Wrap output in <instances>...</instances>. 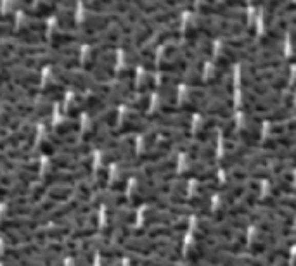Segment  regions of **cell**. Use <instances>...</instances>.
I'll return each mask as SVG.
<instances>
[{"instance_id":"obj_1","label":"cell","mask_w":296,"mask_h":266,"mask_svg":"<svg viewBox=\"0 0 296 266\" xmlns=\"http://www.w3.org/2000/svg\"><path fill=\"white\" fill-rule=\"evenodd\" d=\"M59 26L64 31H71L75 30V14H73L71 9H63L61 14H59Z\"/></svg>"},{"instance_id":"obj_2","label":"cell","mask_w":296,"mask_h":266,"mask_svg":"<svg viewBox=\"0 0 296 266\" xmlns=\"http://www.w3.org/2000/svg\"><path fill=\"white\" fill-rule=\"evenodd\" d=\"M147 104H149V99L147 97H144V95H141L139 99H135L132 102V107L135 111H146L147 109Z\"/></svg>"},{"instance_id":"obj_3","label":"cell","mask_w":296,"mask_h":266,"mask_svg":"<svg viewBox=\"0 0 296 266\" xmlns=\"http://www.w3.org/2000/svg\"><path fill=\"white\" fill-rule=\"evenodd\" d=\"M152 87H154V80H152L151 76H146L144 80L141 81V90H142V92H147V90H151Z\"/></svg>"}]
</instances>
